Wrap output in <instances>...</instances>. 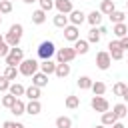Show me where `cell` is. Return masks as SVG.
<instances>
[{"instance_id": "obj_21", "label": "cell", "mask_w": 128, "mask_h": 128, "mask_svg": "<svg viewBox=\"0 0 128 128\" xmlns=\"http://www.w3.org/2000/svg\"><path fill=\"white\" fill-rule=\"evenodd\" d=\"M10 112H12L14 116H22V114H26V104H24V100L18 98V100L14 102V106L10 108Z\"/></svg>"}, {"instance_id": "obj_38", "label": "cell", "mask_w": 128, "mask_h": 128, "mask_svg": "<svg viewBox=\"0 0 128 128\" xmlns=\"http://www.w3.org/2000/svg\"><path fill=\"white\" fill-rule=\"evenodd\" d=\"M10 84H12V82L2 74V76H0V92H8V90H10Z\"/></svg>"}, {"instance_id": "obj_41", "label": "cell", "mask_w": 128, "mask_h": 128, "mask_svg": "<svg viewBox=\"0 0 128 128\" xmlns=\"http://www.w3.org/2000/svg\"><path fill=\"white\" fill-rule=\"evenodd\" d=\"M118 42H120V48H122V50H128V36L118 38Z\"/></svg>"}, {"instance_id": "obj_19", "label": "cell", "mask_w": 128, "mask_h": 128, "mask_svg": "<svg viewBox=\"0 0 128 128\" xmlns=\"http://www.w3.org/2000/svg\"><path fill=\"white\" fill-rule=\"evenodd\" d=\"M40 72H44V74H54L56 72V62H52V60H42L40 62Z\"/></svg>"}, {"instance_id": "obj_34", "label": "cell", "mask_w": 128, "mask_h": 128, "mask_svg": "<svg viewBox=\"0 0 128 128\" xmlns=\"http://www.w3.org/2000/svg\"><path fill=\"white\" fill-rule=\"evenodd\" d=\"M124 18H126V14H124L122 10H114V12L110 14V20H112V24H118V22H124Z\"/></svg>"}, {"instance_id": "obj_1", "label": "cell", "mask_w": 128, "mask_h": 128, "mask_svg": "<svg viewBox=\"0 0 128 128\" xmlns=\"http://www.w3.org/2000/svg\"><path fill=\"white\" fill-rule=\"evenodd\" d=\"M22 32H24V26H22V24H18V22H16V24H12V26H10V30H8V32H6V36H4V42H6L8 46H12V48H14V46H18V44H20V40H22Z\"/></svg>"}, {"instance_id": "obj_24", "label": "cell", "mask_w": 128, "mask_h": 128, "mask_svg": "<svg viewBox=\"0 0 128 128\" xmlns=\"http://www.w3.org/2000/svg\"><path fill=\"white\" fill-rule=\"evenodd\" d=\"M8 92H10V94H14L16 98H20V96H24V94H26V88H24V86H22L20 82H12V84H10V90H8Z\"/></svg>"}, {"instance_id": "obj_5", "label": "cell", "mask_w": 128, "mask_h": 128, "mask_svg": "<svg viewBox=\"0 0 128 128\" xmlns=\"http://www.w3.org/2000/svg\"><path fill=\"white\" fill-rule=\"evenodd\" d=\"M90 106H92V110H96V112H100V114H104V112L110 110V102H108L104 96H92Z\"/></svg>"}, {"instance_id": "obj_42", "label": "cell", "mask_w": 128, "mask_h": 128, "mask_svg": "<svg viewBox=\"0 0 128 128\" xmlns=\"http://www.w3.org/2000/svg\"><path fill=\"white\" fill-rule=\"evenodd\" d=\"M110 128H124V124H122V122H114Z\"/></svg>"}, {"instance_id": "obj_46", "label": "cell", "mask_w": 128, "mask_h": 128, "mask_svg": "<svg viewBox=\"0 0 128 128\" xmlns=\"http://www.w3.org/2000/svg\"><path fill=\"white\" fill-rule=\"evenodd\" d=\"M94 128H108V126H104V124H102V122H100V124H96V126H94Z\"/></svg>"}, {"instance_id": "obj_12", "label": "cell", "mask_w": 128, "mask_h": 128, "mask_svg": "<svg viewBox=\"0 0 128 128\" xmlns=\"http://www.w3.org/2000/svg\"><path fill=\"white\" fill-rule=\"evenodd\" d=\"M68 18H70V24H76V26H80V24L86 20V14H84L82 10H76V8H74V10L68 14Z\"/></svg>"}, {"instance_id": "obj_43", "label": "cell", "mask_w": 128, "mask_h": 128, "mask_svg": "<svg viewBox=\"0 0 128 128\" xmlns=\"http://www.w3.org/2000/svg\"><path fill=\"white\" fill-rule=\"evenodd\" d=\"M122 100H124V102H126V104H128V88H126V92H124V94H122Z\"/></svg>"}, {"instance_id": "obj_47", "label": "cell", "mask_w": 128, "mask_h": 128, "mask_svg": "<svg viewBox=\"0 0 128 128\" xmlns=\"http://www.w3.org/2000/svg\"><path fill=\"white\" fill-rule=\"evenodd\" d=\"M2 42H4V36H2V34H0V44H2Z\"/></svg>"}, {"instance_id": "obj_39", "label": "cell", "mask_w": 128, "mask_h": 128, "mask_svg": "<svg viewBox=\"0 0 128 128\" xmlns=\"http://www.w3.org/2000/svg\"><path fill=\"white\" fill-rule=\"evenodd\" d=\"M2 128H24V124L22 122H14V120H6L2 124Z\"/></svg>"}, {"instance_id": "obj_8", "label": "cell", "mask_w": 128, "mask_h": 128, "mask_svg": "<svg viewBox=\"0 0 128 128\" xmlns=\"http://www.w3.org/2000/svg\"><path fill=\"white\" fill-rule=\"evenodd\" d=\"M64 38H66L68 42H76V40L80 38V26H76V24H68V26L64 28Z\"/></svg>"}, {"instance_id": "obj_16", "label": "cell", "mask_w": 128, "mask_h": 128, "mask_svg": "<svg viewBox=\"0 0 128 128\" xmlns=\"http://www.w3.org/2000/svg\"><path fill=\"white\" fill-rule=\"evenodd\" d=\"M54 26L56 28H66L68 24H70V18H68V14H62V12H58L56 16H54Z\"/></svg>"}, {"instance_id": "obj_7", "label": "cell", "mask_w": 128, "mask_h": 128, "mask_svg": "<svg viewBox=\"0 0 128 128\" xmlns=\"http://www.w3.org/2000/svg\"><path fill=\"white\" fill-rule=\"evenodd\" d=\"M110 64H112V56H110L108 50H102V52L96 54V66H98L100 70H108Z\"/></svg>"}, {"instance_id": "obj_26", "label": "cell", "mask_w": 128, "mask_h": 128, "mask_svg": "<svg viewBox=\"0 0 128 128\" xmlns=\"http://www.w3.org/2000/svg\"><path fill=\"white\" fill-rule=\"evenodd\" d=\"M92 84H94V80H92L90 76H80V78H78V88H80V90H90Z\"/></svg>"}, {"instance_id": "obj_30", "label": "cell", "mask_w": 128, "mask_h": 128, "mask_svg": "<svg viewBox=\"0 0 128 128\" xmlns=\"http://www.w3.org/2000/svg\"><path fill=\"white\" fill-rule=\"evenodd\" d=\"M16 100H18V98H16V96H14V94H10V92H6V94H4V96H2V106H4V108H8V110H10V108H12V106H14V102H16Z\"/></svg>"}, {"instance_id": "obj_50", "label": "cell", "mask_w": 128, "mask_h": 128, "mask_svg": "<svg viewBox=\"0 0 128 128\" xmlns=\"http://www.w3.org/2000/svg\"><path fill=\"white\" fill-rule=\"evenodd\" d=\"M12 2H14V0H12Z\"/></svg>"}, {"instance_id": "obj_31", "label": "cell", "mask_w": 128, "mask_h": 128, "mask_svg": "<svg viewBox=\"0 0 128 128\" xmlns=\"http://www.w3.org/2000/svg\"><path fill=\"white\" fill-rule=\"evenodd\" d=\"M64 104H66V108H68V110H76V108L80 106V98L70 94V96H66V102H64Z\"/></svg>"}, {"instance_id": "obj_28", "label": "cell", "mask_w": 128, "mask_h": 128, "mask_svg": "<svg viewBox=\"0 0 128 128\" xmlns=\"http://www.w3.org/2000/svg\"><path fill=\"white\" fill-rule=\"evenodd\" d=\"M114 122H118V118H116V114H114V112H110V110H108V112H104V114H102V124H104V126H108V128H110Z\"/></svg>"}, {"instance_id": "obj_33", "label": "cell", "mask_w": 128, "mask_h": 128, "mask_svg": "<svg viewBox=\"0 0 128 128\" xmlns=\"http://www.w3.org/2000/svg\"><path fill=\"white\" fill-rule=\"evenodd\" d=\"M56 128H72L70 116H58L56 118Z\"/></svg>"}, {"instance_id": "obj_18", "label": "cell", "mask_w": 128, "mask_h": 128, "mask_svg": "<svg viewBox=\"0 0 128 128\" xmlns=\"http://www.w3.org/2000/svg\"><path fill=\"white\" fill-rule=\"evenodd\" d=\"M74 50H76V54H86V52L90 50V42H88V40L78 38V40L74 42Z\"/></svg>"}, {"instance_id": "obj_37", "label": "cell", "mask_w": 128, "mask_h": 128, "mask_svg": "<svg viewBox=\"0 0 128 128\" xmlns=\"http://www.w3.org/2000/svg\"><path fill=\"white\" fill-rule=\"evenodd\" d=\"M38 4H40V8L44 12H50L54 8V0H38Z\"/></svg>"}, {"instance_id": "obj_3", "label": "cell", "mask_w": 128, "mask_h": 128, "mask_svg": "<svg viewBox=\"0 0 128 128\" xmlns=\"http://www.w3.org/2000/svg\"><path fill=\"white\" fill-rule=\"evenodd\" d=\"M54 54H56L54 42H50V40L40 42V46H38V58H40V60H52Z\"/></svg>"}, {"instance_id": "obj_36", "label": "cell", "mask_w": 128, "mask_h": 128, "mask_svg": "<svg viewBox=\"0 0 128 128\" xmlns=\"http://www.w3.org/2000/svg\"><path fill=\"white\" fill-rule=\"evenodd\" d=\"M0 12L2 14H10L12 12V0H0Z\"/></svg>"}, {"instance_id": "obj_10", "label": "cell", "mask_w": 128, "mask_h": 128, "mask_svg": "<svg viewBox=\"0 0 128 128\" xmlns=\"http://www.w3.org/2000/svg\"><path fill=\"white\" fill-rule=\"evenodd\" d=\"M54 8H56L58 12H62V14H70V12L74 10L72 0H54Z\"/></svg>"}, {"instance_id": "obj_20", "label": "cell", "mask_w": 128, "mask_h": 128, "mask_svg": "<svg viewBox=\"0 0 128 128\" xmlns=\"http://www.w3.org/2000/svg\"><path fill=\"white\" fill-rule=\"evenodd\" d=\"M58 78H66L68 74H70V64L68 62H58L56 64V72H54Z\"/></svg>"}, {"instance_id": "obj_44", "label": "cell", "mask_w": 128, "mask_h": 128, "mask_svg": "<svg viewBox=\"0 0 128 128\" xmlns=\"http://www.w3.org/2000/svg\"><path fill=\"white\" fill-rule=\"evenodd\" d=\"M98 30H100V34H102V36H104V34H106V32H108V30H106V28H104V26H98Z\"/></svg>"}, {"instance_id": "obj_13", "label": "cell", "mask_w": 128, "mask_h": 128, "mask_svg": "<svg viewBox=\"0 0 128 128\" xmlns=\"http://www.w3.org/2000/svg\"><path fill=\"white\" fill-rule=\"evenodd\" d=\"M32 84L34 86H38V88H44V86H48V74H44V72H36L34 76H32Z\"/></svg>"}, {"instance_id": "obj_52", "label": "cell", "mask_w": 128, "mask_h": 128, "mask_svg": "<svg viewBox=\"0 0 128 128\" xmlns=\"http://www.w3.org/2000/svg\"><path fill=\"white\" fill-rule=\"evenodd\" d=\"M72 128H74V126H72Z\"/></svg>"}, {"instance_id": "obj_15", "label": "cell", "mask_w": 128, "mask_h": 128, "mask_svg": "<svg viewBox=\"0 0 128 128\" xmlns=\"http://www.w3.org/2000/svg\"><path fill=\"white\" fill-rule=\"evenodd\" d=\"M114 10H116L114 0H102V2H100V12H102L104 16H110Z\"/></svg>"}, {"instance_id": "obj_45", "label": "cell", "mask_w": 128, "mask_h": 128, "mask_svg": "<svg viewBox=\"0 0 128 128\" xmlns=\"http://www.w3.org/2000/svg\"><path fill=\"white\" fill-rule=\"evenodd\" d=\"M24 4H34V2H38V0H22Z\"/></svg>"}, {"instance_id": "obj_22", "label": "cell", "mask_w": 128, "mask_h": 128, "mask_svg": "<svg viewBox=\"0 0 128 128\" xmlns=\"http://www.w3.org/2000/svg\"><path fill=\"white\" fill-rule=\"evenodd\" d=\"M112 32H114L116 38H124V36H128V26L124 22H118V24L112 26Z\"/></svg>"}, {"instance_id": "obj_35", "label": "cell", "mask_w": 128, "mask_h": 128, "mask_svg": "<svg viewBox=\"0 0 128 128\" xmlns=\"http://www.w3.org/2000/svg\"><path fill=\"white\" fill-rule=\"evenodd\" d=\"M126 88H128V86H126L124 82H116V84L112 86V94H114V96H122V94L126 92Z\"/></svg>"}, {"instance_id": "obj_6", "label": "cell", "mask_w": 128, "mask_h": 128, "mask_svg": "<svg viewBox=\"0 0 128 128\" xmlns=\"http://www.w3.org/2000/svg\"><path fill=\"white\" fill-rule=\"evenodd\" d=\"M78 54H76V50H74V46L70 48H58L56 50V58H58V62H72L74 58H76Z\"/></svg>"}, {"instance_id": "obj_27", "label": "cell", "mask_w": 128, "mask_h": 128, "mask_svg": "<svg viewBox=\"0 0 128 128\" xmlns=\"http://www.w3.org/2000/svg\"><path fill=\"white\" fill-rule=\"evenodd\" d=\"M24 96H26L28 100H38V98H40V88L32 84V86L26 88V94H24Z\"/></svg>"}, {"instance_id": "obj_48", "label": "cell", "mask_w": 128, "mask_h": 128, "mask_svg": "<svg viewBox=\"0 0 128 128\" xmlns=\"http://www.w3.org/2000/svg\"><path fill=\"white\" fill-rule=\"evenodd\" d=\"M0 24H2V12H0Z\"/></svg>"}, {"instance_id": "obj_29", "label": "cell", "mask_w": 128, "mask_h": 128, "mask_svg": "<svg viewBox=\"0 0 128 128\" xmlns=\"http://www.w3.org/2000/svg\"><path fill=\"white\" fill-rule=\"evenodd\" d=\"M92 92H94V96H104V92H106V84L104 82H100V80H96L94 84H92V88H90Z\"/></svg>"}, {"instance_id": "obj_9", "label": "cell", "mask_w": 128, "mask_h": 128, "mask_svg": "<svg viewBox=\"0 0 128 128\" xmlns=\"http://www.w3.org/2000/svg\"><path fill=\"white\" fill-rule=\"evenodd\" d=\"M108 52H110L112 60H122V58H124V50L120 48V42H118V40H110V44H108Z\"/></svg>"}, {"instance_id": "obj_25", "label": "cell", "mask_w": 128, "mask_h": 128, "mask_svg": "<svg viewBox=\"0 0 128 128\" xmlns=\"http://www.w3.org/2000/svg\"><path fill=\"white\" fill-rule=\"evenodd\" d=\"M100 38H102V34H100V30H98V26H92L90 32H88V42H90V44H98Z\"/></svg>"}, {"instance_id": "obj_14", "label": "cell", "mask_w": 128, "mask_h": 128, "mask_svg": "<svg viewBox=\"0 0 128 128\" xmlns=\"http://www.w3.org/2000/svg\"><path fill=\"white\" fill-rule=\"evenodd\" d=\"M42 112V104H40V100H30L28 104H26V114H30V116H38Z\"/></svg>"}, {"instance_id": "obj_17", "label": "cell", "mask_w": 128, "mask_h": 128, "mask_svg": "<svg viewBox=\"0 0 128 128\" xmlns=\"http://www.w3.org/2000/svg\"><path fill=\"white\" fill-rule=\"evenodd\" d=\"M112 112L116 114V118H118V120H122V118H126V116H128V106H126V102H120V104H114V108H112Z\"/></svg>"}, {"instance_id": "obj_11", "label": "cell", "mask_w": 128, "mask_h": 128, "mask_svg": "<svg viewBox=\"0 0 128 128\" xmlns=\"http://www.w3.org/2000/svg\"><path fill=\"white\" fill-rule=\"evenodd\" d=\"M102 12L100 10H92V12H88L86 14V22L90 24V26H100V22H102Z\"/></svg>"}, {"instance_id": "obj_49", "label": "cell", "mask_w": 128, "mask_h": 128, "mask_svg": "<svg viewBox=\"0 0 128 128\" xmlns=\"http://www.w3.org/2000/svg\"><path fill=\"white\" fill-rule=\"evenodd\" d=\"M126 8H128V0H126Z\"/></svg>"}, {"instance_id": "obj_40", "label": "cell", "mask_w": 128, "mask_h": 128, "mask_svg": "<svg viewBox=\"0 0 128 128\" xmlns=\"http://www.w3.org/2000/svg\"><path fill=\"white\" fill-rule=\"evenodd\" d=\"M10 48H12V46H8L6 42H2V44H0V58H6L8 52H10Z\"/></svg>"}, {"instance_id": "obj_4", "label": "cell", "mask_w": 128, "mask_h": 128, "mask_svg": "<svg viewBox=\"0 0 128 128\" xmlns=\"http://www.w3.org/2000/svg\"><path fill=\"white\" fill-rule=\"evenodd\" d=\"M4 60H6V66H20V62L24 60V50L20 46H14V48H10V52Z\"/></svg>"}, {"instance_id": "obj_2", "label": "cell", "mask_w": 128, "mask_h": 128, "mask_svg": "<svg viewBox=\"0 0 128 128\" xmlns=\"http://www.w3.org/2000/svg\"><path fill=\"white\" fill-rule=\"evenodd\" d=\"M18 70H20L22 76H34V74L40 70V62L34 60V58H24V60L20 62Z\"/></svg>"}, {"instance_id": "obj_51", "label": "cell", "mask_w": 128, "mask_h": 128, "mask_svg": "<svg viewBox=\"0 0 128 128\" xmlns=\"http://www.w3.org/2000/svg\"><path fill=\"white\" fill-rule=\"evenodd\" d=\"M126 118H128V116H126Z\"/></svg>"}, {"instance_id": "obj_32", "label": "cell", "mask_w": 128, "mask_h": 128, "mask_svg": "<svg viewBox=\"0 0 128 128\" xmlns=\"http://www.w3.org/2000/svg\"><path fill=\"white\" fill-rule=\"evenodd\" d=\"M20 74V70H18V66H6V70H4V76L12 82V80H16V76Z\"/></svg>"}, {"instance_id": "obj_23", "label": "cell", "mask_w": 128, "mask_h": 128, "mask_svg": "<svg viewBox=\"0 0 128 128\" xmlns=\"http://www.w3.org/2000/svg\"><path fill=\"white\" fill-rule=\"evenodd\" d=\"M46 14H48V12H44L42 8L34 10V12H32V22H34V24H38V26H40V24H44V22H46Z\"/></svg>"}]
</instances>
